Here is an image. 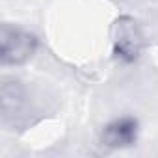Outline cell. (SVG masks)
Segmentation results:
<instances>
[{
	"label": "cell",
	"instance_id": "obj_1",
	"mask_svg": "<svg viewBox=\"0 0 158 158\" xmlns=\"http://www.w3.org/2000/svg\"><path fill=\"white\" fill-rule=\"evenodd\" d=\"M37 45L35 34L23 26L4 23L0 28V63L4 67L23 65L34 58Z\"/></svg>",
	"mask_w": 158,
	"mask_h": 158
},
{
	"label": "cell",
	"instance_id": "obj_3",
	"mask_svg": "<svg viewBox=\"0 0 158 158\" xmlns=\"http://www.w3.org/2000/svg\"><path fill=\"white\" fill-rule=\"evenodd\" d=\"M138 132H139L138 119L125 115V117H117V119L110 121L102 128L101 141L110 149H125V147H130L136 143Z\"/></svg>",
	"mask_w": 158,
	"mask_h": 158
},
{
	"label": "cell",
	"instance_id": "obj_2",
	"mask_svg": "<svg viewBox=\"0 0 158 158\" xmlns=\"http://www.w3.org/2000/svg\"><path fill=\"white\" fill-rule=\"evenodd\" d=\"M141 50H143V34H141L138 23L128 15L119 17L112 28L114 56L125 63H132L139 58Z\"/></svg>",
	"mask_w": 158,
	"mask_h": 158
}]
</instances>
